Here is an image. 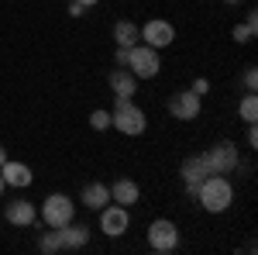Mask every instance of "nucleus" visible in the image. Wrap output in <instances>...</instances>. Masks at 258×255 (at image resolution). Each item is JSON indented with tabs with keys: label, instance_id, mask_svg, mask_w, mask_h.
<instances>
[{
	"label": "nucleus",
	"instance_id": "4be33fe9",
	"mask_svg": "<svg viewBox=\"0 0 258 255\" xmlns=\"http://www.w3.org/2000/svg\"><path fill=\"white\" fill-rule=\"evenodd\" d=\"M255 86H258V73H255V66H251V69L244 73V90H248V93H255Z\"/></svg>",
	"mask_w": 258,
	"mask_h": 255
},
{
	"label": "nucleus",
	"instance_id": "6ab92c4d",
	"mask_svg": "<svg viewBox=\"0 0 258 255\" xmlns=\"http://www.w3.org/2000/svg\"><path fill=\"white\" fill-rule=\"evenodd\" d=\"M238 114H241L244 124H255V121H258V97H255V93H248V97L238 104Z\"/></svg>",
	"mask_w": 258,
	"mask_h": 255
},
{
	"label": "nucleus",
	"instance_id": "4468645a",
	"mask_svg": "<svg viewBox=\"0 0 258 255\" xmlns=\"http://www.w3.org/2000/svg\"><path fill=\"white\" fill-rule=\"evenodd\" d=\"M138 196H141V190H138L135 179H117V183L110 186V200H114V203L131 207V203H138Z\"/></svg>",
	"mask_w": 258,
	"mask_h": 255
},
{
	"label": "nucleus",
	"instance_id": "cd10ccee",
	"mask_svg": "<svg viewBox=\"0 0 258 255\" xmlns=\"http://www.w3.org/2000/svg\"><path fill=\"white\" fill-rule=\"evenodd\" d=\"M4 162H7V152H4V148H0V166H4Z\"/></svg>",
	"mask_w": 258,
	"mask_h": 255
},
{
	"label": "nucleus",
	"instance_id": "39448f33",
	"mask_svg": "<svg viewBox=\"0 0 258 255\" xmlns=\"http://www.w3.org/2000/svg\"><path fill=\"white\" fill-rule=\"evenodd\" d=\"M127 228H131V214H127L124 203H107V207H100V231H103V235L120 238Z\"/></svg>",
	"mask_w": 258,
	"mask_h": 255
},
{
	"label": "nucleus",
	"instance_id": "0eeeda50",
	"mask_svg": "<svg viewBox=\"0 0 258 255\" xmlns=\"http://www.w3.org/2000/svg\"><path fill=\"white\" fill-rule=\"evenodd\" d=\"M41 217H45L48 228L69 224V221H73V200H69L66 193H52L48 200H45V207H41Z\"/></svg>",
	"mask_w": 258,
	"mask_h": 255
},
{
	"label": "nucleus",
	"instance_id": "c85d7f7f",
	"mask_svg": "<svg viewBox=\"0 0 258 255\" xmlns=\"http://www.w3.org/2000/svg\"><path fill=\"white\" fill-rule=\"evenodd\" d=\"M4 186H7V183H4V176H0V193H4Z\"/></svg>",
	"mask_w": 258,
	"mask_h": 255
},
{
	"label": "nucleus",
	"instance_id": "423d86ee",
	"mask_svg": "<svg viewBox=\"0 0 258 255\" xmlns=\"http://www.w3.org/2000/svg\"><path fill=\"white\" fill-rule=\"evenodd\" d=\"M148 245H152L155 252H172V248L179 245V228L169 221V217L152 221V224H148Z\"/></svg>",
	"mask_w": 258,
	"mask_h": 255
},
{
	"label": "nucleus",
	"instance_id": "5701e85b",
	"mask_svg": "<svg viewBox=\"0 0 258 255\" xmlns=\"http://www.w3.org/2000/svg\"><path fill=\"white\" fill-rule=\"evenodd\" d=\"M248 145L258 148V128H255V124H248Z\"/></svg>",
	"mask_w": 258,
	"mask_h": 255
},
{
	"label": "nucleus",
	"instance_id": "dca6fc26",
	"mask_svg": "<svg viewBox=\"0 0 258 255\" xmlns=\"http://www.w3.org/2000/svg\"><path fill=\"white\" fill-rule=\"evenodd\" d=\"M59 231H62L66 248H83V245L90 241V228H86V224H73V221H69V224H62Z\"/></svg>",
	"mask_w": 258,
	"mask_h": 255
},
{
	"label": "nucleus",
	"instance_id": "a211bd4d",
	"mask_svg": "<svg viewBox=\"0 0 258 255\" xmlns=\"http://www.w3.org/2000/svg\"><path fill=\"white\" fill-rule=\"evenodd\" d=\"M38 248H41L45 255L66 252V241H62V231H59V228H52V231H45V235H41V241H38Z\"/></svg>",
	"mask_w": 258,
	"mask_h": 255
},
{
	"label": "nucleus",
	"instance_id": "b1692460",
	"mask_svg": "<svg viewBox=\"0 0 258 255\" xmlns=\"http://www.w3.org/2000/svg\"><path fill=\"white\" fill-rule=\"evenodd\" d=\"M83 11H86V7H83V4H80V0H73V4H69V14H73V18H80V14H83Z\"/></svg>",
	"mask_w": 258,
	"mask_h": 255
},
{
	"label": "nucleus",
	"instance_id": "ddd939ff",
	"mask_svg": "<svg viewBox=\"0 0 258 255\" xmlns=\"http://www.w3.org/2000/svg\"><path fill=\"white\" fill-rule=\"evenodd\" d=\"M0 176H4V183H11V186H31V179H35L24 162H11V159L0 166Z\"/></svg>",
	"mask_w": 258,
	"mask_h": 255
},
{
	"label": "nucleus",
	"instance_id": "f03ea898",
	"mask_svg": "<svg viewBox=\"0 0 258 255\" xmlns=\"http://www.w3.org/2000/svg\"><path fill=\"white\" fill-rule=\"evenodd\" d=\"M110 128H117L120 135H141L145 128H148V118H145V111L135 107L131 100H117V111L110 114Z\"/></svg>",
	"mask_w": 258,
	"mask_h": 255
},
{
	"label": "nucleus",
	"instance_id": "aec40b11",
	"mask_svg": "<svg viewBox=\"0 0 258 255\" xmlns=\"http://www.w3.org/2000/svg\"><path fill=\"white\" fill-rule=\"evenodd\" d=\"M90 128H93V131H107V128H110V111L97 107V111L90 114Z\"/></svg>",
	"mask_w": 258,
	"mask_h": 255
},
{
	"label": "nucleus",
	"instance_id": "6e6552de",
	"mask_svg": "<svg viewBox=\"0 0 258 255\" xmlns=\"http://www.w3.org/2000/svg\"><path fill=\"white\" fill-rule=\"evenodd\" d=\"M179 176H182V183H186V193L197 196V186L210 176V166H207V159H203V156H189V159H182Z\"/></svg>",
	"mask_w": 258,
	"mask_h": 255
},
{
	"label": "nucleus",
	"instance_id": "f3484780",
	"mask_svg": "<svg viewBox=\"0 0 258 255\" xmlns=\"http://www.w3.org/2000/svg\"><path fill=\"white\" fill-rule=\"evenodd\" d=\"M114 41H117V48H131V45H138V24H131V21H117V24H114Z\"/></svg>",
	"mask_w": 258,
	"mask_h": 255
},
{
	"label": "nucleus",
	"instance_id": "f8f14e48",
	"mask_svg": "<svg viewBox=\"0 0 258 255\" xmlns=\"http://www.w3.org/2000/svg\"><path fill=\"white\" fill-rule=\"evenodd\" d=\"M4 217L11 221V224H35V217H38V207L31 203V200H14V203H7V211H4Z\"/></svg>",
	"mask_w": 258,
	"mask_h": 255
},
{
	"label": "nucleus",
	"instance_id": "412c9836",
	"mask_svg": "<svg viewBox=\"0 0 258 255\" xmlns=\"http://www.w3.org/2000/svg\"><path fill=\"white\" fill-rule=\"evenodd\" d=\"M255 31H258V28H255V24H248V21H244V24H234V38H238L241 45L255 38Z\"/></svg>",
	"mask_w": 258,
	"mask_h": 255
},
{
	"label": "nucleus",
	"instance_id": "20e7f679",
	"mask_svg": "<svg viewBox=\"0 0 258 255\" xmlns=\"http://www.w3.org/2000/svg\"><path fill=\"white\" fill-rule=\"evenodd\" d=\"M203 159H207L210 173H217V176H227V173H234V169L241 166L238 145H234V141H217L210 152H203Z\"/></svg>",
	"mask_w": 258,
	"mask_h": 255
},
{
	"label": "nucleus",
	"instance_id": "bb28decb",
	"mask_svg": "<svg viewBox=\"0 0 258 255\" xmlns=\"http://www.w3.org/2000/svg\"><path fill=\"white\" fill-rule=\"evenodd\" d=\"M83 7H93V4H100V0H80Z\"/></svg>",
	"mask_w": 258,
	"mask_h": 255
},
{
	"label": "nucleus",
	"instance_id": "2eb2a0df",
	"mask_svg": "<svg viewBox=\"0 0 258 255\" xmlns=\"http://www.w3.org/2000/svg\"><path fill=\"white\" fill-rule=\"evenodd\" d=\"M80 203H86V207H93V211H100V207H107V203H110V186H103V183H86V186H83Z\"/></svg>",
	"mask_w": 258,
	"mask_h": 255
},
{
	"label": "nucleus",
	"instance_id": "1a4fd4ad",
	"mask_svg": "<svg viewBox=\"0 0 258 255\" xmlns=\"http://www.w3.org/2000/svg\"><path fill=\"white\" fill-rule=\"evenodd\" d=\"M138 38H145V45H152V48H165L176 38V28L169 21H148L145 28H138Z\"/></svg>",
	"mask_w": 258,
	"mask_h": 255
},
{
	"label": "nucleus",
	"instance_id": "9b49d317",
	"mask_svg": "<svg viewBox=\"0 0 258 255\" xmlns=\"http://www.w3.org/2000/svg\"><path fill=\"white\" fill-rule=\"evenodd\" d=\"M110 90L117 93V100H131L135 93H138V76H135L131 69H124V66H120V69L110 73Z\"/></svg>",
	"mask_w": 258,
	"mask_h": 255
},
{
	"label": "nucleus",
	"instance_id": "a878e982",
	"mask_svg": "<svg viewBox=\"0 0 258 255\" xmlns=\"http://www.w3.org/2000/svg\"><path fill=\"white\" fill-rule=\"evenodd\" d=\"M117 66H124V69H127V48H117Z\"/></svg>",
	"mask_w": 258,
	"mask_h": 255
},
{
	"label": "nucleus",
	"instance_id": "f257e3e1",
	"mask_svg": "<svg viewBox=\"0 0 258 255\" xmlns=\"http://www.w3.org/2000/svg\"><path fill=\"white\" fill-rule=\"evenodd\" d=\"M197 200H200V207H203V211L220 214V211H227V207H231V200H234V186H231V179H227V176L210 173V176L197 186Z\"/></svg>",
	"mask_w": 258,
	"mask_h": 255
},
{
	"label": "nucleus",
	"instance_id": "393cba45",
	"mask_svg": "<svg viewBox=\"0 0 258 255\" xmlns=\"http://www.w3.org/2000/svg\"><path fill=\"white\" fill-rule=\"evenodd\" d=\"M207 86H210L207 79H197V83H193V93H197V97H200V93H207Z\"/></svg>",
	"mask_w": 258,
	"mask_h": 255
},
{
	"label": "nucleus",
	"instance_id": "7ed1b4c3",
	"mask_svg": "<svg viewBox=\"0 0 258 255\" xmlns=\"http://www.w3.org/2000/svg\"><path fill=\"white\" fill-rule=\"evenodd\" d=\"M127 69H131L138 79L159 76V69H162L159 48H152V45H131V48H127Z\"/></svg>",
	"mask_w": 258,
	"mask_h": 255
},
{
	"label": "nucleus",
	"instance_id": "9d476101",
	"mask_svg": "<svg viewBox=\"0 0 258 255\" xmlns=\"http://www.w3.org/2000/svg\"><path fill=\"white\" fill-rule=\"evenodd\" d=\"M169 114H172L176 121H193L200 114V97L193 93V90L172 93V97H169Z\"/></svg>",
	"mask_w": 258,
	"mask_h": 255
}]
</instances>
